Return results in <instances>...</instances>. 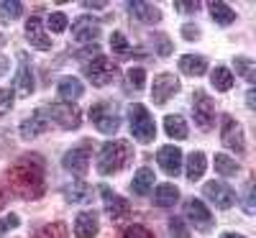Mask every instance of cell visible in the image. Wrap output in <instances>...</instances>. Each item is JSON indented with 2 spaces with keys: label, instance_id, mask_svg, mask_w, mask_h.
<instances>
[{
  "label": "cell",
  "instance_id": "obj_1",
  "mask_svg": "<svg viewBox=\"0 0 256 238\" xmlns=\"http://www.w3.org/2000/svg\"><path fill=\"white\" fill-rule=\"evenodd\" d=\"M6 184L13 194H18V198L24 200H38L44 198L46 192V174H44V164H41V159L36 156H26L16 162L8 174H6Z\"/></svg>",
  "mask_w": 256,
  "mask_h": 238
},
{
  "label": "cell",
  "instance_id": "obj_2",
  "mask_svg": "<svg viewBox=\"0 0 256 238\" xmlns=\"http://www.w3.org/2000/svg\"><path fill=\"white\" fill-rule=\"evenodd\" d=\"M134 159V148L128 141H108L102 144L100 151H98V172L102 177L108 174H116V172H120L123 166H128Z\"/></svg>",
  "mask_w": 256,
  "mask_h": 238
},
{
  "label": "cell",
  "instance_id": "obj_3",
  "mask_svg": "<svg viewBox=\"0 0 256 238\" xmlns=\"http://www.w3.org/2000/svg\"><path fill=\"white\" fill-rule=\"evenodd\" d=\"M128 126H131V134L138 144H152L156 136V123L141 102H134L128 108Z\"/></svg>",
  "mask_w": 256,
  "mask_h": 238
},
{
  "label": "cell",
  "instance_id": "obj_4",
  "mask_svg": "<svg viewBox=\"0 0 256 238\" xmlns=\"http://www.w3.org/2000/svg\"><path fill=\"white\" fill-rule=\"evenodd\" d=\"M90 120H92V126L98 128V131L105 134V136L116 134L120 128V113H118L116 102H95L90 108Z\"/></svg>",
  "mask_w": 256,
  "mask_h": 238
},
{
  "label": "cell",
  "instance_id": "obj_5",
  "mask_svg": "<svg viewBox=\"0 0 256 238\" xmlns=\"http://www.w3.org/2000/svg\"><path fill=\"white\" fill-rule=\"evenodd\" d=\"M116 72H118L116 64L108 56H102V54H98L90 62H84V77H88L95 88H105V84H110L116 80Z\"/></svg>",
  "mask_w": 256,
  "mask_h": 238
},
{
  "label": "cell",
  "instance_id": "obj_6",
  "mask_svg": "<svg viewBox=\"0 0 256 238\" xmlns=\"http://www.w3.org/2000/svg\"><path fill=\"white\" fill-rule=\"evenodd\" d=\"M46 116L52 123H56L64 131H77L82 123V113L74 102H54L52 108H46Z\"/></svg>",
  "mask_w": 256,
  "mask_h": 238
},
{
  "label": "cell",
  "instance_id": "obj_7",
  "mask_svg": "<svg viewBox=\"0 0 256 238\" xmlns=\"http://www.w3.org/2000/svg\"><path fill=\"white\" fill-rule=\"evenodd\" d=\"M220 128H223V131H220L223 146L230 148V151H236V154H244V151H246V138H244L241 123L233 120L230 116H223V118H220Z\"/></svg>",
  "mask_w": 256,
  "mask_h": 238
},
{
  "label": "cell",
  "instance_id": "obj_8",
  "mask_svg": "<svg viewBox=\"0 0 256 238\" xmlns=\"http://www.w3.org/2000/svg\"><path fill=\"white\" fill-rule=\"evenodd\" d=\"M192 113H195V123L208 131L216 123V102L210 100L208 92L195 90V95H192Z\"/></svg>",
  "mask_w": 256,
  "mask_h": 238
},
{
  "label": "cell",
  "instance_id": "obj_9",
  "mask_svg": "<svg viewBox=\"0 0 256 238\" xmlns=\"http://www.w3.org/2000/svg\"><path fill=\"white\" fill-rule=\"evenodd\" d=\"M202 194H205V200H210L216 208L220 210H228L233 202H236V192H233L226 182L220 180H212V182H205L202 187Z\"/></svg>",
  "mask_w": 256,
  "mask_h": 238
},
{
  "label": "cell",
  "instance_id": "obj_10",
  "mask_svg": "<svg viewBox=\"0 0 256 238\" xmlns=\"http://www.w3.org/2000/svg\"><path fill=\"white\" fill-rule=\"evenodd\" d=\"M184 212H187V218L192 220V226H195L198 230H202V233L212 230V226H216V220H212V212L205 208L202 200H195V198L184 200Z\"/></svg>",
  "mask_w": 256,
  "mask_h": 238
},
{
  "label": "cell",
  "instance_id": "obj_11",
  "mask_svg": "<svg viewBox=\"0 0 256 238\" xmlns=\"http://www.w3.org/2000/svg\"><path fill=\"white\" fill-rule=\"evenodd\" d=\"M180 92V80L174 74H156L154 77V84H152V100L156 105H164L169 98H174Z\"/></svg>",
  "mask_w": 256,
  "mask_h": 238
},
{
  "label": "cell",
  "instance_id": "obj_12",
  "mask_svg": "<svg viewBox=\"0 0 256 238\" xmlns=\"http://www.w3.org/2000/svg\"><path fill=\"white\" fill-rule=\"evenodd\" d=\"M98 192H100V198H102V202H105V212H108L113 220H120L123 215L131 212V202H128L126 198H118V194H116L108 184H100Z\"/></svg>",
  "mask_w": 256,
  "mask_h": 238
},
{
  "label": "cell",
  "instance_id": "obj_13",
  "mask_svg": "<svg viewBox=\"0 0 256 238\" xmlns=\"http://www.w3.org/2000/svg\"><path fill=\"white\" fill-rule=\"evenodd\" d=\"M49 116H46V108H38V110H34L24 123H20V138L24 141H31L36 136H41L49 128Z\"/></svg>",
  "mask_w": 256,
  "mask_h": 238
},
{
  "label": "cell",
  "instance_id": "obj_14",
  "mask_svg": "<svg viewBox=\"0 0 256 238\" xmlns=\"http://www.w3.org/2000/svg\"><path fill=\"white\" fill-rule=\"evenodd\" d=\"M156 162H159V166L166 172L169 177H177L180 172H182V151L177 148V146H172V144H166V146H162L159 148V154H156Z\"/></svg>",
  "mask_w": 256,
  "mask_h": 238
},
{
  "label": "cell",
  "instance_id": "obj_15",
  "mask_svg": "<svg viewBox=\"0 0 256 238\" xmlns=\"http://www.w3.org/2000/svg\"><path fill=\"white\" fill-rule=\"evenodd\" d=\"M16 90L28 98L34 90H36V82H34V70L28 64V56L26 54H18V72H16Z\"/></svg>",
  "mask_w": 256,
  "mask_h": 238
},
{
  "label": "cell",
  "instance_id": "obj_16",
  "mask_svg": "<svg viewBox=\"0 0 256 238\" xmlns=\"http://www.w3.org/2000/svg\"><path fill=\"white\" fill-rule=\"evenodd\" d=\"M26 38H28V44L34 49H41V52L52 49V38L46 36V28L41 26V18L38 16H31L26 20Z\"/></svg>",
  "mask_w": 256,
  "mask_h": 238
},
{
  "label": "cell",
  "instance_id": "obj_17",
  "mask_svg": "<svg viewBox=\"0 0 256 238\" xmlns=\"http://www.w3.org/2000/svg\"><path fill=\"white\" fill-rule=\"evenodd\" d=\"M100 36V24L92 16H80L72 24V38L74 41H95Z\"/></svg>",
  "mask_w": 256,
  "mask_h": 238
},
{
  "label": "cell",
  "instance_id": "obj_18",
  "mask_svg": "<svg viewBox=\"0 0 256 238\" xmlns=\"http://www.w3.org/2000/svg\"><path fill=\"white\" fill-rule=\"evenodd\" d=\"M88 164H90V154L84 148H70L62 159V166L67 172H72L74 177H82L88 172Z\"/></svg>",
  "mask_w": 256,
  "mask_h": 238
},
{
  "label": "cell",
  "instance_id": "obj_19",
  "mask_svg": "<svg viewBox=\"0 0 256 238\" xmlns=\"http://www.w3.org/2000/svg\"><path fill=\"white\" fill-rule=\"evenodd\" d=\"M98 233H100V220L95 212L84 210L74 218V236L77 238H95Z\"/></svg>",
  "mask_w": 256,
  "mask_h": 238
},
{
  "label": "cell",
  "instance_id": "obj_20",
  "mask_svg": "<svg viewBox=\"0 0 256 238\" xmlns=\"http://www.w3.org/2000/svg\"><path fill=\"white\" fill-rule=\"evenodd\" d=\"M128 10H131V16H136L141 24H159L162 20V10L154 3H146V0H134V3H128Z\"/></svg>",
  "mask_w": 256,
  "mask_h": 238
},
{
  "label": "cell",
  "instance_id": "obj_21",
  "mask_svg": "<svg viewBox=\"0 0 256 238\" xmlns=\"http://www.w3.org/2000/svg\"><path fill=\"white\" fill-rule=\"evenodd\" d=\"M56 90H59L62 102H74V100H80L82 92H84L82 82H80L77 77H62L59 84H56Z\"/></svg>",
  "mask_w": 256,
  "mask_h": 238
},
{
  "label": "cell",
  "instance_id": "obj_22",
  "mask_svg": "<svg viewBox=\"0 0 256 238\" xmlns=\"http://www.w3.org/2000/svg\"><path fill=\"white\" fill-rule=\"evenodd\" d=\"M164 131L169 138H174V141H184L190 136V128H187V120L182 116H166L164 118Z\"/></svg>",
  "mask_w": 256,
  "mask_h": 238
},
{
  "label": "cell",
  "instance_id": "obj_23",
  "mask_svg": "<svg viewBox=\"0 0 256 238\" xmlns=\"http://www.w3.org/2000/svg\"><path fill=\"white\" fill-rule=\"evenodd\" d=\"M64 200L67 202H90L92 200V187L84 184L82 180H77L70 187H64Z\"/></svg>",
  "mask_w": 256,
  "mask_h": 238
},
{
  "label": "cell",
  "instance_id": "obj_24",
  "mask_svg": "<svg viewBox=\"0 0 256 238\" xmlns=\"http://www.w3.org/2000/svg\"><path fill=\"white\" fill-rule=\"evenodd\" d=\"M180 70L190 77H202L208 70V59L205 56H195V54H184L180 59Z\"/></svg>",
  "mask_w": 256,
  "mask_h": 238
},
{
  "label": "cell",
  "instance_id": "obj_25",
  "mask_svg": "<svg viewBox=\"0 0 256 238\" xmlns=\"http://www.w3.org/2000/svg\"><path fill=\"white\" fill-rule=\"evenodd\" d=\"M205 164H208V159H205V154L202 151H192V154L187 156V180L190 182H198V180H202V174H205Z\"/></svg>",
  "mask_w": 256,
  "mask_h": 238
},
{
  "label": "cell",
  "instance_id": "obj_26",
  "mask_svg": "<svg viewBox=\"0 0 256 238\" xmlns=\"http://www.w3.org/2000/svg\"><path fill=\"white\" fill-rule=\"evenodd\" d=\"M180 200V190L174 184H159L154 192V205L156 208H174V202Z\"/></svg>",
  "mask_w": 256,
  "mask_h": 238
},
{
  "label": "cell",
  "instance_id": "obj_27",
  "mask_svg": "<svg viewBox=\"0 0 256 238\" xmlns=\"http://www.w3.org/2000/svg\"><path fill=\"white\" fill-rule=\"evenodd\" d=\"M152 187H154V172L148 169V166L138 169L136 174H134V182H131V192H136V194H148V192H152Z\"/></svg>",
  "mask_w": 256,
  "mask_h": 238
},
{
  "label": "cell",
  "instance_id": "obj_28",
  "mask_svg": "<svg viewBox=\"0 0 256 238\" xmlns=\"http://www.w3.org/2000/svg\"><path fill=\"white\" fill-rule=\"evenodd\" d=\"M210 84H212L218 92H228V90L233 88V74H230V70L223 67V64H218V67L210 72Z\"/></svg>",
  "mask_w": 256,
  "mask_h": 238
},
{
  "label": "cell",
  "instance_id": "obj_29",
  "mask_svg": "<svg viewBox=\"0 0 256 238\" xmlns=\"http://www.w3.org/2000/svg\"><path fill=\"white\" fill-rule=\"evenodd\" d=\"M210 18L220 26H230L236 20V13H233V8L228 3H220L218 0V3H210Z\"/></svg>",
  "mask_w": 256,
  "mask_h": 238
},
{
  "label": "cell",
  "instance_id": "obj_30",
  "mask_svg": "<svg viewBox=\"0 0 256 238\" xmlns=\"http://www.w3.org/2000/svg\"><path fill=\"white\" fill-rule=\"evenodd\" d=\"M212 164H216V172L220 177H236L238 172H241V164L236 159H230L226 154H218L216 159H212Z\"/></svg>",
  "mask_w": 256,
  "mask_h": 238
},
{
  "label": "cell",
  "instance_id": "obj_31",
  "mask_svg": "<svg viewBox=\"0 0 256 238\" xmlns=\"http://www.w3.org/2000/svg\"><path fill=\"white\" fill-rule=\"evenodd\" d=\"M36 238H70V228H67V223H62V220L46 223L44 228H38Z\"/></svg>",
  "mask_w": 256,
  "mask_h": 238
},
{
  "label": "cell",
  "instance_id": "obj_32",
  "mask_svg": "<svg viewBox=\"0 0 256 238\" xmlns=\"http://www.w3.org/2000/svg\"><path fill=\"white\" fill-rule=\"evenodd\" d=\"M233 64H236V72H238L248 84H254V80H256V64H254V59H248V56H236V59H233Z\"/></svg>",
  "mask_w": 256,
  "mask_h": 238
},
{
  "label": "cell",
  "instance_id": "obj_33",
  "mask_svg": "<svg viewBox=\"0 0 256 238\" xmlns=\"http://www.w3.org/2000/svg\"><path fill=\"white\" fill-rule=\"evenodd\" d=\"M126 84H128V90H134V92H138V90H144V84H146V72H144V67H131L126 72Z\"/></svg>",
  "mask_w": 256,
  "mask_h": 238
},
{
  "label": "cell",
  "instance_id": "obj_34",
  "mask_svg": "<svg viewBox=\"0 0 256 238\" xmlns=\"http://www.w3.org/2000/svg\"><path fill=\"white\" fill-rule=\"evenodd\" d=\"M20 13H24V3H18V0H3L0 3V18L3 20H16Z\"/></svg>",
  "mask_w": 256,
  "mask_h": 238
},
{
  "label": "cell",
  "instance_id": "obj_35",
  "mask_svg": "<svg viewBox=\"0 0 256 238\" xmlns=\"http://www.w3.org/2000/svg\"><path fill=\"white\" fill-rule=\"evenodd\" d=\"M110 49H113L116 54H120V56H128V54H131V44L126 41V36H123L120 31L110 34Z\"/></svg>",
  "mask_w": 256,
  "mask_h": 238
},
{
  "label": "cell",
  "instance_id": "obj_36",
  "mask_svg": "<svg viewBox=\"0 0 256 238\" xmlns=\"http://www.w3.org/2000/svg\"><path fill=\"white\" fill-rule=\"evenodd\" d=\"M166 226H169V236H172V238H190V230H187L182 218H169Z\"/></svg>",
  "mask_w": 256,
  "mask_h": 238
},
{
  "label": "cell",
  "instance_id": "obj_37",
  "mask_svg": "<svg viewBox=\"0 0 256 238\" xmlns=\"http://www.w3.org/2000/svg\"><path fill=\"white\" fill-rule=\"evenodd\" d=\"M46 26H49L52 34H62L64 28H67V16H64V13H52L46 18Z\"/></svg>",
  "mask_w": 256,
  "mask_h": 238
},
{
  "label": "cell",
  "instance_id": "obj_38",
  "mask_svg": "<svg viewBox=\"0 0 256 238\" xmlns=\"http://www.w3.org/2000/svg\"><path fill=\"white\" fill-rule=\"evenodd\" d=\"M123 238H154V233L148 230L146 226H141V223H134V226H128L123 230Z\"/></svg>",
  "mask_w": 256,
  "mask_h": 238
},
{
  "label": "cell",
  "instance_id": "obj_39",
  "mask_svg": "<svg viewBox=\"0 0 256 238\" xmlns=\"http://www.w3.org/2000/svg\"><path fill=\"white\" fill-rule=\"evenodd\" d=\"M13 102H16V95H13V90H10V88H0V116L10 113Z\"/></svg>",
  "mask_w": 256,
  "mask_h": 238
},
{
  "label": "cell",
  "instance_id": "obj_40",
  "mask_svg": "<svg viewBox=\"0 0 256 238\" xmlns=\"http://www.w3.org/2000/svg\"><path fill=\"white\" fill-rule=\"evenodd\" d=\"M20 226V218H18V215H6V218H0V238H3L8 230H13V228H18Z\"/></svg>",
  "mask_w": 256,
  "mask_h": 238
},
{
  "label": "cell",
  "instance_id": "obj_41",
  "mask_svg": "<svg viewBox=\"0 0 256 238\" xmlns=\"http://www.w3.org/2000/svg\"><path fill=\"white\" fill-rule=\"evenodd\" d=\"M154 44H156V54L159 56H169V54H172V44H169V38L166 36H154Z\"/></svg>",
  "mask_w": 256,
  "mask_h": 238
},
{
  "label": "cell",
  "instance_id": "obj_42",
  "mask_svg": "<svg viewBox=\"0 0 256 238\" xmlns=\"http://www.w3.org/2000/svg\"><path fill=\"white\" fill-rule=\"evenodd\" d=\"M174 8L180 13H198L200 3H198V0H174Z\"/></svg>",
  "mask_w": 256,
  "mask_h": 238
},
{
  "label": "cell",
  "instance_id": "obj_43",
  "mask_svg": "<svg viewBox=\"0 0 256 238\" xmlns=\"http://www.w3.org/2000/svg\"><path fill=\"white\" fill-rule=\"evenodd\" d=\"M244 208L248 215H254V180L246 182V194H244Z\"/></svg>",
  "mask_w": 256,
  "mask_h": 238
},
{
  "label": "cell",
  "instance_id": "obj_44",
  "mask_svg": "<svg viewBox=\"0 0 256 238\" xmlns=\"http://www.w3.org/2000/svg\"><path fill=\"white\" fill-rule=\"evenodd\" d=\"M182 38H187V41H198V38H200V28H198V26H192V24H184V26H182Z\"/></svg>",
  "mask_w": 256,
  "mask_h": 238
},
{
  "label": "cell",
  "instance_id": "obj_45",
  "mask_svg": "<svg viewBox=\"0 0 256 238\" xmlns=\"http://www.w3.org/2000/svg\"><path fill=\"white\" fill-rule=\"evenodd\" d=\"M98 49H100L98 44H92V46H84L82 52H77V59H88L90 54H92V56H98Z\"/></svg>",
  "mask_w": 256,
  "mask_h": 238
},
{
  "label": "cell",
  "instance_id": "obj_46",
  "mask_svg": "<svg viewBox=\"0 0 256 238\" xmlns=\"http://www.w3.org/2000/svg\"><path fill=\"white\" fill-rule=\"evenodd\" d=\"M246 105H248V110H256V90L251 88L248 95H246Z\"/></svg>",
  "mask_w": 256,
  "mask_h": 238
},
{
  "label": "cell",
  "instance_id": "obj_47",
  "mask_svg": "<svg viewBox=\"0 0 256 238\" xmlns=\"http://www.w3.org/2000/svg\"><path fill=\"white\" fill-rule=\"evenodd\" d=\"M8 67H10V62H8V56H0V77H3V74L8 72Z\"/></svg>",
  "mask_w": 256,
  "mask_h": 238
},
{
  "label": "cell",
  "instance_id": "obj_48",
  "mask_svg": "<svg viewBox=\"0 0 256 238\" xmlns=\"http://www.w3.org/2000/svg\"><path fill=\"white\" fill-rule=\"evenodd\" d=\"M8 198H10V192H6V190H0V210H3V208L8 205Z\"/></svg>",
  "mask_w": 256,
  "mask_h": 238
},
{
  "label": "cell",
  "instance_id": "obj_49",
  "mask_svg": "<svg viewBox=\"0 0 256 238\" xmlns=\"http://www.w3.org/2000/svg\"><path fill=\"white\" fill-rule=\"evenodd\" d=\"M82 6H84V8H102L105 3H82Z\"/></svg>",
  "mask_w": 256,
  "mask_h": 238
},
{
  "label": "cell",
  "instance_id": "obj_50",
  "mask_svg": "<svg viewBox=\"0 0 256 238\" xmlns=\"http://www.w3.org/2000/svg\"><path fill=\"white\" fill-rule=\"evenodd\" d=\"M220 238H244V236H236V233H223Z\"/></svg>",
  "mask_w": 256,
  "mask_h": 238
}]
</instances>
